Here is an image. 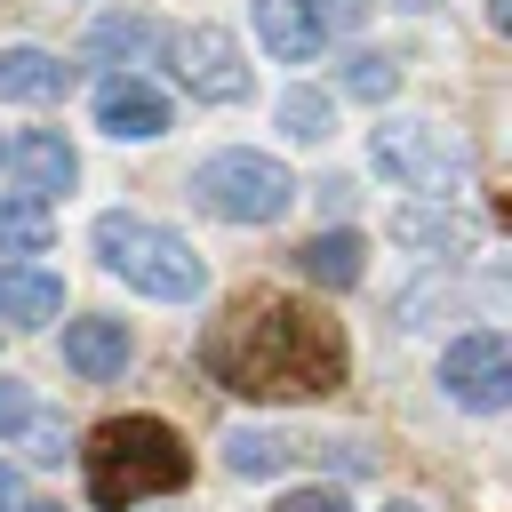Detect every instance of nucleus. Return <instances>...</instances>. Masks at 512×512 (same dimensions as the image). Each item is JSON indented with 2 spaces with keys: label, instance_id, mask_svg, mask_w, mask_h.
Here are the masks:
<instances>
[{
  "label": "nucleus",
  "instance_id": "obj_1",
  "mask_svg": "<svg viewBox=\"0 0 512 512\" xmlns=\"http://www.w3.org/2000/svg\"><path fill=\"white\" fill-rule=\"evenodd\" d=\"M200 368H208V384H224L240 400H328L344 384L352 352L320 304H304L288 288H240L208 320Z\"/></svg>",
  "mask_w": 512,
  "mask_h": 512
},
{
  "label": "nucleus",
  "instance_id": "obj_2",
  "mask_svg": "<svg viewBox=\"0 0 512 512\" xmlns=\"http://www.w3.org/2000/svg\"><path fill=\"white\" fill-rule=\"evenodd\" d=\"M80 464H88V504L96 512H128V504L168 496V488L192 480V456H184V440L160 416H112V424H96L88 448H80Z\"/></svg>",
  "mask_w": 512,
  "mask_h": 512
},
{
  "label": "nucleus",
  "instance_id": "obj_3",
  "mask_svg": "<svg viewBox=\"0 0 512 512\" xmlns=\"http://www.w3.org/2000/svg\"><path fill=\"white\" fill-rule=\"evenodd\" d=\"M96 256H104L128 288H144V296H160V304H184V296H200V288H208L200 248H192L184 232L152 224V216H128V208L96 216Z\"/></svg>",
  "mask_w": 512,
  "mask_h": 512
},
{
  "label": "nucleus",
  "instance_id": "obj_4",
  "mask_svg": "<svg viewBox=\"0 0 512 512\" xmlns=\"http://www.w3.org/2000/svg\"><path fill=\"white\" fill-rule=\"evenodd\" d=\"M192 200L208 216H224V224H272V216H288L296 176L280 160H264V152H216V160L192 168Z\"/></svg>",
  "mask_w": 512,
  "mask_h": 512
},
{
  "label": "nucleus",
  "instance_id": "obj_5",
  "mask_svg": "<svg viewBox=\"0 0 512 512\" xmlns=\"http://www.w3.org/2000/svg\"><path fill=\"white\" fill-rule=\"evenodd\" d=\"M376 168H384L392 184H408V192L448 200V192L472 176V152H464L448 128H432V120H384V128H376Z\"/></svg>",
  "mask_w": 512,
  "mask_h": 512
},
{
  "label": "nucleus",
  "instance_id": "obj_6",
  "mask_svg": "<svg viewBox=\"0 0 512 512\" xmlns=\"http://www.w3.org/2000/svg\"><path fill=\"white\" fill-rule=\"evenodd\" d=\"M168 64H176V80H184L200 104H240V96H248L240 40L216 32V24H184V32H168Z\"/></svg>",
  "mask_w": 512,
  "mask_h": 512
},
{
  "label": "nucleus",
  "instance_id": "obj_7",
  "mask_svg": "<svg viewBox=\"0 0 512 512\" xmlns=\"http://www.w3.org/2000/svg\"><path fill=\"white\" fill-rule=\"evenodd\" d=\"M440 384H448L464 408L496 416V408L512 400V344H504L496 328H480V336H456V344L440 352Z\"/></svg>",
  "mask_w": 512,
  "mask_h": 512
},
{
  "label": "nucleus",
  "instance_id": "obj_8",
  "mask_svg": "<svg viewBox=\"0 0 512 512\" xmlns=\"http://www.w3.org/2000/svg\"><path fill=\"white\" fill-rule=\"evenodd\" d=\"M96 128L120 136V144H152V136L168 128V104H160L152 80H136V72H104V80H96Z\"/></svg>",
  "mask_w": 512,
  "mask_h": 512
},
{
  "label": "nucleus",
  "instance_id": "obj_9",
  "mask_svg": "<svg viewBox=\"0 0 512 512\" xmlns=\"http://www.w3.org/2000/svg\"><path fill=\"white\" fill-rule=\"evenodd\" d=\"M128 352H136V344H128V320H72V328H64V368L88 376V384L120 376Z\"/></svg>",
  "mask_w": 512,
  "mask_h": 512
},
{
  "label": "nucleus",
  "instance_id": "obj_10",
  "mask_svg": "<svg viewBox=\"0 0 512 512\" xmlns=\"http://www.w3.org/2000/svg\"><path fill=\"white\" fill-rule=\"evenodd\" d=\"M64 312V280L40 264H0V320L8 328H48Z\"/></svg>",
  "mask_w": 512,
  "mask_h": 512
},
{
  "label": "nucleus",
  "instance_id": "obj_11",
  "mask_svg": "<svg viewBox=\"0 0 512 512\" xmlns=\"http://www.w3.org/2000/svg\"><path fill=\"white\" fill-rule=\"evenodd\" d=\"M16 176H24V192H32V200L72 192V184H80V152H72L56 128H32V136H16Z\"/></svg>",
  "mask_w": 512,
  "mask_h": 512
},
{
  "label": "nucleus",
  "instance_id": "obj_12",
  "mask_svg": "<svg viewBox=\"0 0 512 512\" xmlns=\"http://www.w3.org/2000/svg\"><path fill=\"white\" fill-rule=\"evenodd\" d=\"M72 88V64L48 48H0V96L8 104H56Z\"/></svg>",
  "mask_w": 512,
  "mask_h": 512
},
{
  "label": "nucleus",
  "instance_id": "obj_13",
  "mask_svg": "<svg viewBox=\"0 0 512 512\" xmlns=\"http://www.w3.org/2000/svg\"><path fill=\"white\" fill-rule=\"evenodd\" d=\"M256 8V40L280 56V64H304L312 48H320V16H312V0H248Z\"/></svg>",
  "mask_w": 512,
  "mask_h": 512
},
{
  "label": "nucleus",
  "instance_id": "obj_14",
  "mask_svg": "<svg viewBox=\"0 0 512 512\" xmlns=\"http://www.w3.org/2000/svg\"><path fill=\"white\" fill-rule=\"evenodd\" d=\"M296 272H304L312 288H360L368 248H360V232H312V240L296 248Z\"/></svg>",
  "mask_w": 512,
  "mask_h": 512
},
{
  "label": "nucleus",
  "instance_id": "obj_15",
  "mask_svg": "<svg viewBox=\"0 0 512 512\" xmlns=\"http://www.w3.org/2000/svg\"><path fill=\"white\" fill-rule=\"evenodd\" d=\"M392 240H400V248H424V256H456L472 232H464V216H456L448 200H440V208H424V200H416V208H400V216H392Z\"/></svg>",
  "mask_w": 512,
  "mask_h": 512
},
{
  "label": "nucleus",
  "instance_id": "obj_16",
  "mask_svg": "<svg viewBox=\"0 0 512 512\" xmlns=\"http://www.w3.org/2000/svg\"><path fill=\"white\" fill-rule=\"evenodd\" d=\"M48 240H56L48 200H32V192H0V256H40Z\"/></svg>",
  "mask_w": 512,
  "mask_h": 512
},
{
  "label": "nucleus",
  "instance_id": "obj_17",
  "mask_svg": "<svg viewBox=\"0 0 512 512\" xmlns=\"http://www.w3.org/2000/svg\"><path fill=\"white\" fill-rule=\"evenodd\" d=\"M296 456V440H280V432H224V472H240V480H272L280 464Z\"/></svg>",
  "mask_w": 512,
  "mask_h": 512
},
{
  "label": "nucleus",
  "instance_id": "obj_18",
  "mask_svg": "<svg viewBox=\"0 0 512 512\" xmlns=\"http://www.w3.org/2000/svg\"><path fill=\"white\" fill-rule=\"evenodd\" d=\"M336 128V104L320 96V88H288L280 96V136H296V144H320Z\"/></svg>",
  "mask_w": 512,
  "mask_h": 512
},
{
  "label": "nucleus",
  "instance_id": "obj_19",
  "mask_svg": "<svg viewBox=\"0 0 512 512\" xmlns=\"http://www.w3.org/2000/svg\"><path fill=\"white\" fill-rule=\"evenodd\" d=\"M344 88H352L360 104H392V96H400V64H392V56H368V48H360V56L344 64Z\"/></svg>",
  "mask_w": 512,
  "mask_h": 512
},
{
  "label": "nucleus",
  "instance_id": "obj_20",
  "mask_svg": "<svg viewBox=\"0 0 512 512\" xmlns=\"http://www.w3.org/2000/svg\"><path fill=\"white\" fill-rule=\"evenodd\" d=\"M96 48H104V56H120V48L144 56V48H160V24H152V16H104V24H96Z\"/></svg>",
  "mask_w": 512,
  "mask_h": 512
},
{
  "label": "nucleus",
  "instance_id": "obj_21",
  "mask_svg": "<svg viewBox=\"0 0 512 512\" xmlns=\"http://www.w3.org/2000/svg\"><path fill=\"white\" fill-rule=\"evenodd\" d=\"M24 424H32V392H24L16 376H0V440H16Z\"/></svg>",
  "mask_w": 512,
  "mask_h": 512
},
{
  "label": "nucleus",
  "instance_id": "obj_22",
  "mask_svg": "<svg viewBox=\"0 0 512 512\" xmlns=\"http://www.w3.org/2000/svg\"><path fill=\"white\" fill-rule=\"evenodd\" d=\"M272 512H352V504H344L336 488H288V496H280Z\"/></svg>",
  "mask_w": 512,
  "mask_h": 512
},
{
  "label": "nucleus",
  "instance_id": "obj_23",
  "mask_svg": "<svg viewBox=\"0 0 512 512\" xmlns=\"http://www.w3.org/2000/svg\"><path fill=\"white\" fill-rule=\"evenodd\" d=\"M312 16H320V32H352L368 16V0H312Z\"/></svg>",
  "mask_w": 512,
  "mask_h": 512
},
{
  "label": "nucleus",
  "instance_id": "obj_24",
  "mask_svg": "<svg viewBox=\"0 0 512 512\" xmlns=\"http://www.w3.org/2000/svg\"><path fill=\"white\" fill-rule=\"evenodd\" d=\"M32 440H40V448H32L40 464H56V456H64V424H32Z\"/></svg>",
  "mask_w": 512,
  "mask_h": 512
},
{
  "label": "nucleus",
  "instance_id": "obj_25",
  "mask_svg": "<svg viewBox=\"0 0 512 512\" xmlns=\"http://www.w3.org/2000/svg\"><path fill=\"white\" fill-rule=\"evenodd\" d=\"M8 504H16V472L0 464V512H8Z\"/></svg>",
  "mask_w": 512,
  "mask_h": 512
},
{
  "label": "nucleus",
  "instance_id": "obj_26",
  "mask_svg": "<svg viewBox=\"0 0 512 512\" xmlns=\"http://www.w3.org/2000/svg\"><path fill=\"white\" fill-rule=\"evenodd\" d=\"M384 512H424V504H384Z\"/></svg>",
  "mask_w": 512,
  "mask_h": 512
},
{
  "label": "nucleus",
  "instance_id": "obj_27",
  "mask_svg": "<svg viewBox=\"0 0 512 512\" xmlns=\"http://www.w3.org/2000/svg\"><path fill=\"white\" fill-rule=\"evenodd\" d=\"M24 512H64V504H24Z\"/></svg>",
  "mask_w": 512,
  "mask_h": 512
},
{
  "label": "nucleus",
  "instance_id": "obj_28",
  "mask_svg": "<svg viewBox=\"0 0 512 512\" xmlns=\"http://www.w3.org/2000/svg\"><path fill=\"white\" fill-rule=\"evenodd\" d=\"M400 8H432V0H400Z\"/></svg>",
  "mask_w": 512,
  "mask_h": 512
}]
</instances>
